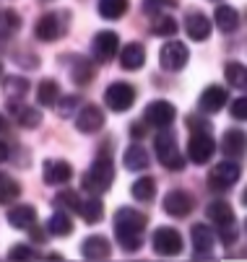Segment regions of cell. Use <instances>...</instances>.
I'll use <instances>...</instances> for the list:
<instances>
[{
    "mask_svg": "<svg viewBox=\"0 0 247 262\" xmlns=\"http://www.w3.org/2000/svg\"><path fill=\"white\" fill-rule=\"evenodd\" d=\"M239 177H242V166H239L237 161L227 159V161H221V164H216L214 169H211V174H208V187H211V190H216V192H224V190H229V187H232Z\"/></svg>",
    "mask_w": 247,
    "mask_h": 262,
    "instance_id": "obj_5",
    "label": "cell"
},
{
    "mask_svg": "<svg viewBox=\"0 0 247 262\" xmlns=\"http://www.w3.org/2000/svg\"><path fill=\"white\" fill-rule=\"evenodd\" d=\"M190 239H193V247H195V257H211V249H214V231H211L205 223H195L193 231H190Z\"/></svg>",
    "mask_w": 247,
    "mask_h": 262,
    "instance_id": "obj_15",
    "label": "cell"
},
{
    "mask_svg": "<svg viewBox=\"0 0 247 262\" xmlns=\"http://www.w3.org/2000/svg\"><path fill=\"white\" fill-rule=\"evenodd\" d=\"M21 29V16L11 8L0 11V39H11V36Z\"/></svg>",
    "mask_w": 247,
    "mask_h": 262,
    "instance_id": "obj_29",
    "label": "cell"
},
{
    "mask_svg": "<svg viewBox=\"0 0 247 262\" xmlns=\"http://www.w3.org/2000/svg\"><path fill=\"white\" fill-rule=\"evenodd\" d=\"M101 125H104V115H101V109L94 106V104L84 106L78 115H76V130H78V133L91 135V133H99Z\"/></svg>",
    "mask_w": 247,
    "mask_h": 262,
    "instance_id": "obj_13",
    "label": "cell"
},
{
    "mask_svg": "<svg viewBox=\"0 0 247 262\" xmlns=\"http://www.w3.org/2000/svg\"><path fill=\"white\" fill-rule=\"evenodd\" d=\"M151 31H154L156 36H174V34H177V21L169 18V16H156Z\"/></svg>",
    "mask_w": 247,
    "mask_h": 262,
    "instance_id": "obj_36",
    "label": "cell"
},
{
    "mask_svg": "<svg viewBox=\"0 0 247 262\" xmlns=\"http://www.w3.org/2000/svg\"><path fill=\"white\" fill-rule=\"evenodd\" d=\"M110 242L104 236H89L84 244H81V254L86 259H107L110 257Z\"/></svg>",
    "mask_w": 247,
    "mask_h": 262,
    "instance_id": "obj_21",
    "label": "cell"
},
{
    "mask_svg": "<svg viewBox=\"0 0 247 262\" xmlns=\"http://www.w3.org/2000/svg\"><path fill=\"white\" fill-rule=\"evenodd\" d=\"M214 21H216V26H219L224 34H232V31H237V26H239V13H237L232 6H219L216 13H214Z\"/></svg>",
    "mask_w": 247,
    "mask_h": 262,
    "instance_id": "obj_26",
    "label": "cell"
},
{
    "mask_svg": "<svg viewBox=\"0 0 247 262\" xmlns=\"http://www.w3.org/2000/svg\"><path fill=\"white\" fill-rule=\"evenodd\" d=\"M227 101H229L227 89H221V86H208V89L200 94L198 106H200V112H205V115H216V112H221V109L227 106Z\"/></svg>",
    "mask_w": 247,
    "mask_h": 262,
    "instance_id": "obj_12",
    "label": "cell"
},
{
    "mask_svg": "<svg viewBox=\"0 0 247 262\" xmlns=\"http://www.w3.org/2000/svg\"><path fill=\"white\" fill-rule=\"evenodd\" d=\"M151 244H154V252L161 254V257H174V254L182 252V236H180V231L167 229V226L154 231Z\"/></svg>",
    "mask_w": 247,
    "mask_h": 262,
    "instance_id": "obj_8",
    "label": "cell"
},
{
    "mask_svg": "<svg viewBox=\"0 0 247 262\" xmlns=\"http://www.w3.org/2000/svg\"><path fill=\"white\" fill-rule=\"evenodd\" d=\"M96 8H99V16H101V18L117 21V18L125 16V11H128V0H99Z\"/></svg>",
    "mask_w": 247,
    "mask_h": 262,
    "instance_id": "obj_30",
    "label": "cell"
},
{
    "mask_svg": "<svg viewBox=\"0 0 247 262\" xmlns=\"http://www.w3.org/2000/svg\"><path fill=\"white\" fill-rule=\"evenodd\" d=\"M146 62V50L140 45H125L120 50V65L125 70H140Z\"/></svg>",
    "mask_w": 247,
    "mask_h": 262,
    "instance_id": "obj_20",
    "label": "cell"
},
{
    "mask_svg": "<svg viewBox=\"0 0 247 262\" xmlns=\"http://www.w3.org/2000/svg\"><path fill=\"white\" fill-rule=\"evenodd\" d=\"M26 91H29V81L26 78L13 76V78L6 81V96H8V101H21L26 96Z\"/></svg>",
    "mask_w": 247,
    "mask_h": 262,
    "instance_id": "obj_35",
    "label": "cell"
},
{
    "mask_svg": "<svg viewBox=\"0 0 247 262\" xmlns=\"http://www.w3.org/2000/svg\"><path fill=\"white\" fill-rule=\"evenodd\" d=\"M174 117H177V109H174L169 101H151L146 109H143V125H151V127H169L174 122Z\"/></svg>",
    "mask_w": 247,
    "mask_h": 262,
    "instance_id": "obj_7",
    "label": "cell"
},
{
    "mask_svg": "<svg viewBox=\"0 0 247 262\" xmlns=\"http://www.w3.org/2000/svg\"><path fill=\"white\" fill-rule=\"evenodd\" d=\"M185 31H188L190 39H195V42H205L208 36H211V18L203 16L200 11H195V13L188 16V21H185Z\"/></svg>",
    "mask_w": 247,
    "mask_h": 262,
    "instance_id": "obj_17",
    "label": "cell"
},
{
    "mask_svg": "<svg viewBox=\"0 0 247 262\" xmlns=\"http://www.w3.org/2000/svg\"><path fill=\"white\" fill-rule=\"evenodd\" d=\"M70 76H73V81L78 86H86V83L94 81V65L89 60H76L73 68H70Z\"/></svg>",
    "mask_w": 247,
    "mask_h": 262,
    "instance_id": "obj_33",
    "label": "cell"
},
{
    "mask_svg": "<svg viewBox=\"0 0 247 262\" xmlns=\"http://www.w3.org/2000/svg\"><path fill=\"white\" fill-rule=\"evenodd\" d=\"M242 205H247V187H244V192H242Z\"/></svg>",
    "mask_w": 247,
    "mask_h": 262,
    "instance_id": "obj_43",
    "label": "cell"
},
{
    "mask_svg": "<svg viewBox=\"0 0 247 262\" xmlns=\"http://www.w3.org/2000/svg\"><path fill=\"white\" fill-rule=\"evenodd\" d=\"M224 76H227V81H229L234 89H247V68H244V65L229 62V65L224 68Z\"/></svg>",
    "mask_w": 247,
    "mask_h": 262,
    "instance_id": "obj_34",
    "label": "cell"
},
{
    "mask_svg": "<svg viewBox=\"0 0 247 262\" xmlns=\"http://www.w3.org/2000/svg\"><path fill=\"white\" fill-rule=\"evenodd\" d=\"M120 50V36L115 31H99L94 36V45H91V52L99 62H110Z\"/></svg>",
    "mask_w": 247,
    "mask_h": 262,
    "instance_id": "obj_10",
    "label": "cell"
},
{
    "mask_svg": "<svg viewBox=\"0 0 247 262\" xmlns=\"http://www.w3.org/2000/svg\"><path fill=\"white\" fill-rule=\"evenodd\" d=\"M70 177H73V169H70L68 161H47L45 164V182L47 184H65Z\"/></svg>",
    "mask_w": 247,
    "mask_h": 262,
    "instance_id": "obj_23",
    "label": "cell"
},
{
    "mask_svg": "<svg viewBox=\"0 0 247 262\" xmlns=\"http://www.w3.org/2000/svg\"><path fill=\"white\" fill-rule=\"evenodd\" d=\"M47 234L50 236H70L73 234V218L68 210H55L47 221Z\"/></svg>",
    "mask_w": 247,
    "mask_h": 262,
    "instance_id": "obj_19",
    "label": "cell"
},
{
    "mask_svg": "<svg viewBox=\"0 0 247 262\" xmlns=\"http://www.w3.org/2000/svg\"><path fill=\"white\" fill-rule=\"evenodd\" d=\"M57 99H60V86H57L52 78H45V81L39 83V89H37V101H39L42 106H55Z\"/></svg>",
    "mask_w": 247,
    "mask_h": 262,
    "instance_id": "obj_31",
    "label": "cell"
},
{
    "mask_svg": "<svg viewBox=\"0 0 247 262\" xmlns=\"http://www.w3.org/2000/svg\"><path fill=\"white\" fill-rule=\"evenodd\" d=\"M154 145H156V159L164 164V169L180 171L185 166V159H182L180 148H177V135H174L169 127H161V133L156 135Z\"/></svg>",
    "mask_w": 247,
    "mask_h": 262,
    "instance_id": "obj_2",
    "label": "cell"
},
{
    "mask_svg": "<svg viewBox=\"0 0 247 262\" xmlns=\"http://www.w3.org/2000/svg\"><path fill=\"white\" fill-rule=\"evenodd\" d=\"M6 159H8V145H6V143H0V164H3Z\"/></svg>",
    "mask_w": 247,
    "mask_h": 262,
    "instance_id": "obj_42",
    "label": "cell"
},
{
    "mask_svg": "<svg viewBox=\"0 0 247 262\" xmlns=\"http://www.w3.org/2000/svg\"><path fill=\"white\" fill-rule=\"evenodd\" d=\"M78 215H81L86 223H96V221H101V215H104V205H101L99 195L84 198L81 205H78Z\"/></svg>",
    "mask_w": 247,
    "mask_h": 262,
    "instance_id": "obj_27",
    "label": "cell"
},
{
    "mask_svg": "<svg viewBox=\"0 0 247 262\" xmlns=\"http://www.w3.org/2000/svg\"><path fill=\"white\" fill-rule=\"evenodd\" d=\"M221 151L229 159H239L247 154V133L244 130H227L221 138Z\"/></svg>",
    "mask_w": 247,
    "mask_h": 262,
    "instance_id": "obj_16",
    "label": "cell"
},
{
    "mask_svg": "<svg viewBox=\"0 0 247 262\" xmlns=\"http://www.w3.org/2000/svg\"><path fill=\"white\" fill-rule=\"evenodd\" d=\"M0 76H3V65H0Z\"/></svg>",
    "mask_w": 247,
    "mask_h": 262,
    "instance_id": "obj_45",
    "label": "cell"
},
{
    "mask_svg": "<svg viewBox=\"0 0 247 262\" xmlns=\"http://www.w3.org/2000/svg\"><path fill=\"white\" fill-rule=\"evenodd\" d=\"M244 226H247V223H244Z\"/></svg>",
    "mask_w": 247,
    "mask_h": 262,
    "instance_id": "obj_47",
    "label": "cell"
},
{
    "mask_svg": "<svg viewBox=\"0 0 247 262\" xmlns=\"http://www.w3.org/2000/svg\"><path fill=\"white\" fill-rule=\"evenodd\" d=\"M193 205H195V200L185 190H172L164 198V213H169L172 218H185L188 213H193Z\"/></svg>",
    "mask_w": 247,
    "mask_h": 262,
    "instance_id": "obj_11",
    "label": "cell"
},
{
    "mask_svg": "<svg viewBox=\"0 0 247 262\" xmlns=\"http://www.w3.org/2000/svg\"><path fill=\"white\" fill-rule=\"evenodd\" d=\"M146 231V215L135 210V208H120L115 213V239L120 242L122 249L135 252L140 247V239H143Z\"/></svg>",
    "mask_w": 247,
    "mask_h": 262,
    "instance_id": "obj_1",
    "label": "cell"
},
{
    "mask_svg": "<svg viewBox=\"0 0 247 262\" xmlns=\"http://www.w3.org/2000/svg\"><path fill=\"white\" fill-rule=\"evenodd\" d=\"M229 112H232V117H234V120H247V96L234 99L232 106H229Z\"/></svg>",
    "mask_w": 247,
    "mask_h": 262,
    "instance_id": "obj_40",
    "label": "cell"
},
{
    "mask_svg": "<svg viewBox=\"0 0 247 262\" xmlns=\"http://www.w3.org/2000/svg\"><path fill=\"white\" fill-rule=\"evenodd\" d=\"M219 236H221V242H224V244H232V242L237 239V226H234V223L219 226Z\"/></svg>",
    "mask_w": 247,
    "mask_h": 262,
    "instance_id": "obj_41",
    "label": "cell"
},
{
    "mask_svg": "<svg viewBox=\"0 0 247 262\" xmlns=\"http://www.w3.org/2000/svg\"><path fill=\"white\" fill-rule=\"evenodd\" d=\"M8 223L13 229H31L37 223V210L31 205H16L13 210H8Z\"/></svg>",
    "mask_w": 247,
    "mask_h": 262,
    "instance_id": "obj_22",
    "label": "cell"
},
{
    "mask_svg": "<svg viewBox=\"0 0 247 262\" xmlns=\"http://www.w3.org/2000/svg\"><path fill=\"white\" fill-rule=\"evenodd\" d=\"M188 60H190V52H188V47H185L182 42H177V39L167 42V45L161 47V52H159V62H161V68L169 70V73L182 70V68L188 65Z\"/></svg>",
    "mask_w": 247,
    "mask_h": 262,
    "instance_id": "obj_6",
    "label": "cell"
},
{
    "mask_svg": "<svg viewBox=\"0 0 247 262\" xmlns=\"http://www.w3.org/2000/svg\"><path fill=\"white\" fill-rule=\"evenodd\" d=\"M76 106H78V99H76V96H65L63 101L57 99V104H55V112H57L60 117H70V112H73Z\"/></svg>",
    "mask_w": 247,
    "mask_h": 262,
    "instance_id": "obj_38",
    "label": "cell"
},
{
    "mask_svg": "<svg viewBox=\"0 0 247 262\" xmlns=\"http://www.w3.org/2000/svg\"><path fill=\"white\" fill-rule=\"evenodd\" d=\"M216 154V140L211 138V130H193L188 143V159L193 164H208Z\"/></svg>",
    "mask_w": 247,
    "mask_h": 262,
    "instance_id": "obj_4",
    "label": "cell"
},
{
    "mask_svg": "<svg viewBox=\"0 0 247 262\" xmlns=\"http://www.w3.org/2000/svg\"><path fill=\"white\" fill-rule=\"evenodd\" d=\"M115 182V169H112V161L110 159H96L89 171L84 174V190L89 195H101L110 190V184Z\"/></svg>",
    "mask_w": 247,
    "mask_h": 262,
    "instance_id": "obj_3",
    "label": "cell"
},
{
    "mask_svg": "<svg viewBox=\"0 0 247 262\" xmlns=\"http://www.w3.org/2000/svg\"><path fill=\"white\" fill-rule=\"evenodd\" d=\"M0 130H3V117H0Z\"/></svg>",
    "mask_w": 247,
    "mask_h": 262,
    "instance_id": "obj_44",
    "label": "cell"
},
{
    "mask_svg": "<svg viewBox=\"0 0 247 262\" xmlns=\"http://www.w3.org/2000/svg\"><path fill=\"white\" fill-rule=\"evenodd\" d=\"M55 203H57V205H65V210H76V213H78L81 198H78L76 192H70V190H65V192H60V195L55 198Z\"/></svg>",
    "mask_w": 247,
    "mask_h": 262,
    "instance_id": "obj_37",
    "label": "cell"
},
{
    "mask_svg": "<svg viewBox=\"0 0 247 262\" xmlns=\"http://www.w3.org/2000/svg\"><path fill=\"white\" fill-rule=\"evenodd\" d=\"M214 3H219V0H214Z\"/></svg>",
    "mask_w": 247,
    "mask_h": 262,
    "instance_id": "obj_46",
    "label": "cell"
},
{
    "mask_svg": "<svg viewBox=\"0 0 247 262\" xmlns=\"http://www.w3.org/2000/svg\"><path fill=\"white\" fill-rule=\"evenodd\" d=\"M60 31H63V21H60L57 13H45V16H39L37 26H34V34H37L39 42H55L57 36H60Z\"/></svg>",
    "mask_w": 247,
    "mask_h": 262,
    "instance_id": "obj_14",
    "label": "cell"
},
{
    "mask_svg": "<svg viewBox=\"0 0 247 262\" xmlns=\"http://www.w3.org/2000/svg\"><path fill=\"white\" fill-rule=\"evenodd\" d=\"M122 161H125V169H130V171H143L149 166V151L140 143H133L125 151Z\"/></svg>",
    "mask_w": 247,
    "mask_h": 262,
    "instance_id": "obj_24",
    "label": "cell"
},
{
    "mask_svg": "<svg viewBox=\"0 0 247 262\" xmlns=\"http://www.w3.org/2000/svg\"><path fill=\"white\" fill-rule=\"evenodd\" d=\"M11 115L16 117V122L26 130H34L39 122H42V115H39V109H31V106H24L18 101H11Z\"/></svg>",
    "mask_w": 247,
    "mask_h": 262,
    "instance_id": "obj_18",
    "label": "cell"
},
{
    "mask_svg": "<svg viewBox=\"0 0 247 262\" xmlns=\"http://www.w3.org/2000/svg\"><path fill=\"white\" fill-rule=\"evenodd\" d=\"M130 195H133L135 200H140V203L154 200V195H156V179H154V177H140V179H135L133 187H130Z\"/></svg>",
    "mask_w": 247,
    "mask_h": 262,
    "instance_id": "obj_28",
    "label": "cell"
},
{
    "mask_svg": "<svg viewBox=\"0 0 247 262\" xmlns=\"http://www.w3.org/2000/svg\"><path fill=\"white\" fill-rule=\"evenodd\" d=\"M205 215L211 223H216V226H227V223H234V210L229 203L224 200H216V203H211L205 208Z\"/></svg>",
    "mask_w": 247,
    "mask_h": 262,
    "instance_id": "obj_25",
    "label": "cell"
},
{
    "mask_svg": "<svg viewBox=\"0 0 247 262\" xmlns=\"http://www.w3.org/2000/svg\"><path fill=\"white\" fill-rule=\"evenodd\" d=\"M8 257H11V259H37L39 254L34 252L31 247H26V244H18V247H13V249L8 252Z\"/></svg>",
    "mask_w": 247,
    "mask_h": 262,
    "instance_id": "obj_39",
    "label": "cell"
},
{
    "mask_svg": "<svg viewBox=\"0 0 247 262\" xmlns=\"http://www.w3.org/2000/svg\"><path fill=\"white\" fill-rule=\"evenodd\" d=\"M104 104L112 112H128L135 104V89L130 83H112L104 91Z\"/></svg>",
    "mask_w": 247,
    "mask_h": 262,
    "instance_id": "obj_9",
    "label": "cell"
},
{
    "mask_svg": "<svg viewBox=\"0 0 247 262\" xmlns=\"http://www.w3.org/2000/svg\"><path fill=\"white\" fill-rule=\"evenodd\" d=\"M21 195V184H16L13 179H8L6 174H0V205H11L16 203Z\"/></svg>",
    "mask_w": 247,
    "mask_h": 262,
    "instance_id": "obj_32",
    "label": "cell"
}]
</instances>
